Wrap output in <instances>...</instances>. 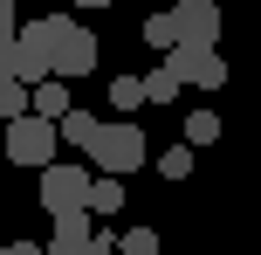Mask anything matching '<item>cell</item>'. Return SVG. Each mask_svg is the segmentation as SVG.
Returning <instances> with one entry per match:
<instances>
[{
  "label": "cell",
  "instance_id": "cell-1",
  "mask_svg": "<svg viewBox=\"0 0 261 255\" xmlns=\"http://www.w3.org/2000/svg\"><path fill=\"white\" fill-rule=\"evenodd\" d=\"M83 152H90V166H96V173H110V179H130L144 159H151V145H144V131H138L130 118H117V124H96V138H90Z\"/></svg>",
  "mask_w": 261,
  "mask_h": 255
},
{
  "label": "cell",
  "instance_id": "cell-2",
  "mask_svg": "<svg viewBox=\"0 0 261 255\" xmlns=\"http://www.w3.org/2000/svg\"><path fill=\"white\" fill-rule=\"evenodd\" d=\"M41 35H48V69L62 83H76V76H90L96 69V35L83 21H69V14H55V21H41Z\"/></svg>",
  "mask_w": 261,
  "mask_h": 255
},
{
  "label": "cell",
  "instance_id": "cell-3",
  "mask_svg": "<svg viewBox=\"0 0 261 255\" xmlns=\"http://www.w3.org/2000/svg\"><path fill=\"white\" fill-rule=\"evenodd\" d=\"M90 166H76V159H48L41 166V207L48 214H83V200H90Z\"/></svg>",
  "mask_w": 261,
  "mask_h": 255
},
{
  "label": "cell",
  "instance_id": "cell-4",
  "mask_svg": "<svg viewBox=\"0 0 261 255\" xmlns=\"http://www.w3.org/2000/svg\"><path fill=\"white\" fill-rule=\"evenodd\" d=\"M165 69L179 76V90L186 83H193V90H220L227 83V62H220L213 41H179V49H165Z\"/></svg>",
  "mask_w": 261,
  "mask_h": 255
},
{
  "label": "cell",
  "instance_id": "cell-5",
  "mask_svg": "<svg viewBox=\"0 0 261 255\" xmlns=\"http://www.w3.org/2000/svg\"><path fill=\"white\" fill-rule=\"evenodd\" d=\"M55 152H62V138H55V124L48 118H35V110H28V118H7V159L14 166H48Z\"/></svg>",
  "mask_w": 261,
  "mask_h": 255
},
{
  "label": "cell",
  "instance_id": "cell-6",
  "mask_svg": "<svg viewBox=\"0 0 261 255\" xmlns=\"http://www.w3.org/2000/svg\"><path fill=\"white\" fill-rule=\"evenodd\" d=\"M7 76H14V83L55 76V69H48V35H41V21H35V28H14V41H7Z\"/></svg>",
  "mask_w": 261,
  "mask_h": 255
},
{
  "label": "cell",
  "instance_id": "cell-7",
  "mask_svg": "<svg viewBox=\"0 0 261 255\" xmlns=\"http://www.w3.org/2000/svg\"><path fill=\"white\" fill-rule=\"evenodd\" d=\"M172 28L179 41H220V0H172Z\"/></svg>",
  "mask_w": 261,
  "mask_h": 255
},
{
  "label": "cell",
  "instance_id": "cell-8",
  "mask_svg": "<svg viewBox=\"0 0 261 255\" xmlns=\"http://www.w3.org/2000/svg\"><path fill=\"white\" fill-rule=\"evenodd\" d=\"M69 104H76V97H69V83H62V76H41V83H28V110H35V118H48V124H55Z\"/></svg>",
  "mask_w": 261,
  "mask_h": 255
},
{
  "label": "cell",
  "instance_id": "cell-9",
  "mask_svg": "<svg viewBox=\"0 0 261 255\" xmlns=\"http://www.w3.org/2000/svg\"><path fill=\"white\" fill-rule=\"evenodd\" d=\"M96 124H103V118H96V110H83V104H69L62 118H55V138H62L69 152H83V145H90V138H96Z\"/></svg>",
  "mask_w": 261,
  "mask_h": 255
},
{
  "label": "cell",
  "instance_id": "cell-10",
  "mask_svg": "<svg viewBox=\"0 0 261 255\" xmlns=\"http://www.w3.org/2000/svg\"><path fill=\"white\" fill-rule=\"evenodd\" d=\"M117 207H124V179L96 173V179H90V200H83V214H117Z\"/></svg>",
  "mask_w": 261,
  "mask_h": 255
},
{
  "label": "cell",
  "instance_id": "cell-11",
  "mask_svg": "<svg viewBox=\"0 0 261 255\" xmlns=\"http://www.w3.org/2000/svg\"><path fill=\"white\" fill-rule=\"evenodd\" d=\"M90 242V214H55V242L48 248H83Z\"/></svg>",
  "mask_w": 261,
  "mask_h": 255
},
{
  "label": "cell",
  "instance_id": "cell-12",
  "mask_svg": "<svg viewBox=\"0 0 261 255\" xmlns=\"http://www.w3.org/2000/svg\"><path fill=\"white\" fill-rule=\"evenodd\" d=\"M213 138H220V110H193V118H186V145H213Z\"/></svg>",
  "mask_w": 261,
  "mask_h": 255
},
{
  "label": "cell",
  "instance_id": "cell-13",
  "mask_svg": "<svg viewBox=\"0 0 261 255\" xmlns=\"http://www.w3.org/2000/svg\"><path fill=\"white\" fill-rule=\"evenodd\" d=\"M144 104V76H110V110H138Z\"/></svg>",
  "mask_w": 261,
  "mask_h": 255
},
{
  "label": "cell",
  "instance_id": "cell-14",
  "mask_svg": "<svg viewBox=\"0 0 261 255\" xmlns=\"http://www.w3.org/2000/svg\"><path fill=\"white\" fill-rule=\"evenodd\" d=\"M144 41H151L158 55H165V49H179V28H172V14H165V7H158L151 21H144Z\"/></svg>",
  "mask_w": 261,
  "mask_h": 255
},
{
  "label": "cell",
  "instance_id": "cell-15",
  "mask_svg": "<svg viewBox=\"0 0 261 255\" xmlns=\"http://www.w3.org/2000/svg\"><path fill=\"white\" fill-rule=\"evenodd\" d=\"M172 97H179V76H172V69L158 62L151 76H144V104H172Z\"/></svg>",
  "mask_w": 261,
  "mask_h": 255
},
{
  "label": "cell",
  "instance_id": "cell-16",
  "mask_svg": "<svg viewBox=\"0 0 261 255\" xmlns=\"http://www.w3.org/2000/svg\"><path fill=\"white\" fill-rule=\"evenodd\" d=\"M117 255H158V228H124L117 235Z\"/></svg>",
  "mask_w": 261,
  "mask_h": 255
},
{
  "label": "cell",
  "instance_id": "cell-17",
  "mask_svg": "<svg viewBox=\"0 0 261 255\" xmlns=\"http://www.w3.org/2000/svg\"><path fill=\"white\" fill-rule=\"evenodd\" d=\"M158 173H165V179H186V173H193V145H172V152H158Z\"/></svg>",
  "mask_w": 261,
  "mask_h": 255
},
{
  "label": "cell",
  "instance_id": "cell-18",
  "mask_svg": "<svg viewBox=\"0 0 261 255\" xmlns=\"http://www.w3.org/2000/svg\"><path fill=\"white\" fill-rule=\"evenodd\" d=\"M14 28H21L14 21V0H0V41H14Z\"/></svg>",
  "mask_w": 261,
  "mask_h": 255
},
{
  "label": "cell",
  "instance_id": "cell-19",
  "mask_svg": "<svg viewBox=\"0 0 261 255\" xmlns=\"http://www.w3.org/2000/svg\"><path fill=\"white\" fill-rule=\"evenodd\" d=\"M7 255H41V242H7Z\"/></svg>",
  "mask_w": 261,
  "mask_h": 255
},
{
  "label": "cell",
  "instance_id": "cell-20",
  "mask_svg": "<svg viewBox=\"0 0 261 255\" xmlns=\"http://www.w3.org/2000/svg\"><path fill=\"white\" fill-rule=\"evenodd\" d=\"M0 83H7V41H0Z\"/></svg>",
  "mask_w": 261,
  "mask_h": 255
},
{
  "label": "cell",
  "instance_id": "cell-21",
  "mask_svg": "<svg viewBox=\"0 0 261 255\" xmlns=\"http://www.w3.org/2000/svg\"><path fill=\"white\" fill-rule=\"evenodd\" d=\"M76 7H110V0H76Z\"/></svg>",
  "mask_w": 261,
  "mask_h": 255
},
{
  "label": "cell",
  "instance_id": "cell-22",
  "mask_svg": "<svg viewBox=\"0 0 261 255\" xmlns=\"http://www.w3.org/2000/svg\"><path fill=\"white\" fill-rule=\"evenodd\" d=\"M151 7H172V0H151Z\"/></svg>",
  "mask_w": 261,
  "mask_h": 255
},
{
  "label": "cell",
  "instance_id": "cell-23",
  "mask_svg": "<svg viewBox=\"0 0 261 255\" xmlns=\"http://www.w3.org/2000/svg\"><path fill=\"white\" fill-rule=\"evenodd\" d=\"M0 255H7V248H0Z\"/></svg>",
  "mask_w": 261,
  "mask_h": 255
}]
</instances>
